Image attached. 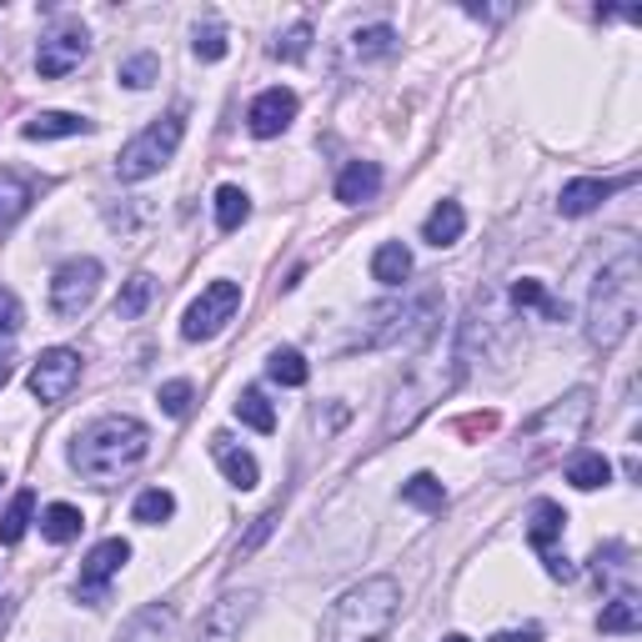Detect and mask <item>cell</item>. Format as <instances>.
Here are the masks:
<instances>
[{
	"label": "cell",
	"mask_w": 642,
	"mask_h": 642,
	"mask_svg": "<svg viewBox=\"0 0 642 642\" xmlns=\"http://www.w3.org/2000/svg\"><path fill=\"white\" fill-rule=\"evenodd\" d=\"M371 276H377L381 286H402L407 276H412V251H407L402 241L377 246V256H371Z\"/></svg>",
	"instance_id": "603a6c76"
},
{
	"label": "cell",
	"mask_w": 642,
	"mask_h": 642,
	"mask_svg": "<svg viewBox=\"0 0 642 642\" xmlns=\"http://www.w3.org/2000/svg\"><path fill=\"white\" fill-rule=\"evenodd\" d=\"M161 76V61H156L151 51L131 55V61H120V86H131V91H146L151 81Z\"/></svg>",
	"instance_id": "836d02e7"
},
{
	"label": "cell",
	"mask_w": 642,
	"mask_h": 642,
	"mask_svg": "<svg viewBox=\"0 0 642 642\" xmlns=\"http://www.w3.org/2000/svg\"><path fill=\"white\" fill-rule=\"evenodd\" d=\"M76 381H81V351L51 347V351H41L31 367V397L35 402H66Z\"/></svg>",
	"instance_id": "8fae6325"
},
{
	"label": "cell",
	"mask_w": 642,
	"mask_h": 642,
	"mask_svg": "<svg viewBox=\"0 0 642 642\" xmlns=\"http://www.w3.org/2000/svg\"><path fill=\"white\" fill-rule=\"evenodd\" d=\"M181 136H186V120L176 116V110H171V116H161V120H151V126H146L136 141L120 146L116 176H120V181H146V176H156L176 156Z\"/></svg>",
	"instance_id": "8992f818"
},
{
	"label": "cell",
	"mask_w": 642,
	"mask_h": 642,
	"mask_svg": "<svg viewBox=\"0 0 642 642\" xmlns=\"http://www.w3.org/2000/svg\"><path fill=\"white\" fill-rule=\"evenodd\" d=\"M442 642H467V638H462V632H452V638H442Z\"/></svg>",
	"instance_id": "ee69618b"
},
{
	"label": "cell",
	"mask_w": 642,
	"mask_h": 642,
	"mask_svg": "<svg viewBox=\"0 0 642 642\" xmlns=\"http://www.w3.org/2000/svg\"><path fill=\"white\" fill-rule=\"evenodd\" d=\"M402 502H412V507H422V512H442L446 507V487L432 477V472H417V477L402 487Z\"/></svg>",
	"instance_id": "f546056e"
},
{
	"label": "cell",
	"mask_w": 642,
	"mask_h": 642,
	"mask_svg": "<svg viewBox=\"0 0 642 642\" xmlns=\"http://www.w3.org/2000/svg\"><path fill=\"white\" fill-rule=\"evenodd\" d=\"M512 302H517V306H543L547 316H562V306L547 302V292H543V282H537V276H523V282L512 286Z\"/></svg>",
	"instance_id": "e575fe53"
},
{
	"label": "cell",
	"mask_w": 642,
	"mask_h": 642,
	"mask_svg": "<svg viewBox=\"0 0 642 642\" xmlns=\"http://www.w3.org/2000/svg\"><path fill=\"white\" fill-rule=\"evenodd\" d=\"M131 562V543L126 537H106L101 547H91V557L81 562V582H76V598L81 602H106V592H110V577L120 572V567Z\"/></svg>",
	"instance_id": "30bf717a"
},
{
	"label": "cell",
	"mask_w": 642,
	"mask_h": 642,
	"mask_svg": "<svg viewBox=\"0 0 642 642\" xmlns=\"http://www.w3.org/2000/svg\"><path fill=\"white\" fill-rule=\"evenodd\" d=\"M397 608H402V588L392 577H367L331 602L327 622H322V642H381L397 622Z\"/></svg>",
	"instance_id": "3957f363"
},
{
	"label": "cell",
	"mask_w": 642,
	"mask_h": 642,
	"mask_svg": "<svg viewBox=\"0 0 642 642\" xmlns=\"http://www.w3.org/2000/svg\"><path fill=\"white\" fill-rule=\"evenodd\" d=\"M306 45H312V25H292V31H286L282 35V41H276L272 45V55H276V61H302V55H306Z\"/></svg>",
	"instance_id": "8d00e7d4"
},
{
	"label": "cell",
	"mask_w": 642,
	"mask_h": 642,
	"mask_svg": "<svg viewBox=\"0 0 642 642\" xmlns=\"http://www.w3.org/2000/svg\"><path fill=\"white\" fill-rule=\"evenodd\" d=\"M567 482H572L577 492H598L612 482V462L602 457V452H577V457L567 462Z\"/></svg>",
	"instance_id": "7402d4cb"
},
{
	"label": "cell",
	"mask_w": 642,
	"mask_h": 642,
	"mask_svg": "<svg viewBox=\"0 0 642 642\" xmlns=\"http://www.w3.org/2000/svg\"><path fill=\"white\" fill-rule=\"evenodd\" d=\"M381 186V171L377 161H351L347 171L337 176V201H347V207H357V201H371Z\"/></svg>",
	"instance_id": "ffe728a7"
},
{
	"label": "cell",
	"mask_w": 642,
	"mask_h": 642,
	"mask_svg": "<svg viewBox=\"0 0 642 642\" xmlns=\"http://www.w3.org/2000/svg\"><path fill=\"white\" fill-rule=\"evenodd\" d=\"M547 572H552V577H562V582H567V577H577V567L567 562V557H547Z\"/></svg>",
	"instance_id": "7bdbcfd3"
},
{
	"label": "cell",
	"mask_w": 642,
	"mask_h": 642,
	"mask_svg": "<svg viewBox=\"0 0 642 642\" xmlns=\"http://www.w3.org/2000/svg\"><path fill=\"white\" fill-rule=\"evenodd\" d=\"M136 523H146V527H156V523H171L176 517V497L166 487H151V492H141L136 497Z\"/></svg>",
	"instance_id": "1f68e13d"
},
{
	"label": "cell",
	"mask_w": 642,
	"mask_h": 642,
	"mask_svg": "<svg viewBox=\"0 0 642 642\" xmlns=\"http://www.w3.org/2000/svg\"><path fill=\"white\" fill-rule=\"evenodd\" d=\"M588 417H592V392H588V387H577V392L557 397L552 407H543V412L523 427V436H517V442H523V467H533V462L562 452L567 442H577L582 427H588Z\"/></svg>",
	"instance_id": "5b68a950"
},
{
	"label": "cell",
	"mask_w": 642,
	"mask_h": 642,
	"mask_svg": "<svg viewBox=\"0 0 642 642\" xmlns=\"http://www.w3.org/2000/svg\"><path fill=\"white\" fill-rule=\"evenodd\" d=\"M462 231H467V211L457 201H436L432 217L422 221V241H432V246H457Z\"/></svg>",
	"instance_id": "e0dca14e"
},
{
	"label": "cell",
	"mask_w": 642,
	"mask_h": 642,
	"mask_svg": "<svg viewBox=\"0 0 642 642\" xmlns=\"http://www.w3.org/2000/svg\"><path fill=\"white\" fill-rule=\"evenodd\" d=\"M81 527H86V517H81V507H71V502H55V507L41 512V537H45V543H76Z\"/></svg>",
	"instance_id": "cb8c5ba5"
},
{
	"label": "cell",
	"mask_w": 642,
	"mask_h": 642,
	"mask_svg": "<svg viewBox=\"0 0 642 642\" xmlns=\"http://www.w3.org/2000/svg\"><path fill=\"white\" fill-rule=\"evenodd\" d=\"M31 512H35V492H15L11 507H6V517H0V543L15 547L25 537V527H31Z\"/></svg>",
	"instance_id": "83f0119b"
},
{
	"label": "cell",
	"mask_w": 642,
	"mask_h": 642,
	"mask_svg": "<svg viewBox=\"0 0 642 642\" xmlns=\"http://www.w3.org/2000/svg\"><path fill=\"white\" fill-rule=\"evenodd\" d=\"M236 306H241V286H236V282H211L207 292H201L197 302H191V312H186L181 337H186V341L217 337V331L227 327L231 316H236Z\"/></svg>",
	"instance_id": "ba28073f"
},
{
	"label": "cell",
	"mask_w": 642,
	"mask_h": 642,
	"mask_svg": "<svg viewBox=\"0 0 642 642\" xmlns=\"http://www.w3.org/2000/svg\"><path fill=\"white\" fill-rule=\"evenodd\" d=\"M197 55L201 61H221V55H227V31H221L217 21L197 25Z\"/></svg>",
	"instance_id": "f35d334b"
},
{
	"label": "cell",
	"mask_w": 642,
	"mask_h": 642,
	"mask_svg": "<svg viewBox=\"0 0 642 642\" xmlns=\"http://www.w3.org/2000/svg\"><path fill=\"white\" fill-rule=\"evenodd\" d=\"M618 186L628 181H598V176H582V181H567L562 186V197H557V211L562 217H588V211H598L602 201L618 191Z\"/></svg>",
	"instance_id": "9a60e30c"
},
{
	"label": "cell",
	"mask_w": 642,
	"mask_h": 642,
	"mask_svg": "<svg viewBox=\"0 0 642 642\" xmlns=\"http://www.w3.org/2000/svg\"><path fill=\"white\" fill-rule=\"evenodd\" d=\"M638 322V251L628 236H612V262L602 256V276L588 302V341L612 351Z\"/></svg>",
	"instance_id": "6da1fadb"
},
{
	"label": "cell",
	"mask_w": 642,
	"mask_h": 642,
	"mask_svg": "<svg viewBox=\"0 0 642 642\" xmlns=\"http://www.w3.org/2000/svg\"><path fill=\"white\" fill-rule=\"evenodd\" d=\"M161 407L171 417H186V407H191V381H166V387H161Z\"/></svg>",
	"instance_id": "ab89813d"
},
{
	"label": "cell",
	"mask_w": 642,
	"mask_h": 642,
	"mask_svg": "<svg viewBox=\"0 0 642 642\" xmlns=\"http://www.w3.org/2000/svg\"><path fill=\"white\" fill-rule=\"evenodd\" d=\"M236 422H246L251 432H276V412H272V402H266V392L246 387V392L236 397Z\"/></svg>",
	"instance_id": "d4e9b609"
},
{
	"label": "cell",
	"mask_w": 642,
	"mask_h": 642,
	"mask_svg": "<svg viewBox=\"0 0 642 642\" xmlns=\"http://www.w3.org/2000/svg\"><path fill=\"white\" fill-rule=\"evenodd\" d=\"M146 452H151V432H146V422H136V417H101V422H91L86 432L76 436L71 462H76V472H86L91 482L106 487V482L126 477Z\"/></svg>",
	"instance_id": "7a4b0ae2"
},
{
	"label": "cell",
	"mask_w": 642,
	"mask_h": 642,
	"mask_svg": "<svg viewBox=\"0 0 642 642\" xmlns=\"http://www.w3.org/2000/svg\"><path fill=\"white\" fill-rule=\"evenodd\" d=\"M492 427H497V417L482 412V417H467V422H462V432H492Z\"/></svg>",
	"instance_id": "b9f144b4"
},
{
	"label": "cell",
	"mask_w": 642,
	"mask_h": 642,
	"mask_svg": "<svg viewBox=\"0 0 642 642\" xmlns=\"http://www.w3.org/2000/svg\"><path fill=\"white\" fill-rule=\"evenodd\" d=\"M211 457L221 462V472H227V482H231V487L251 492V487H256V482H262V467H256V457H251V452H241V446L231 442L227 432H217V436H211Z\"/></svg>",
	"instance_id": "5bb4252c"
},
{
	"label": "cell",
	"mask_w": 642,
	"mask_h": 642,
	"mask_svg": "<svg viewBox=\"0 0 642 642\" xmlns=\"http://www.w3.org/2000/svg\"><path fill=\"white\" fill-rule=\"evenodd\" d=\"M251 612H256V592H221V598L201 612L191 642H241V628L251 622Z\"/></svg>",
	"instance_id": "9c48e42d"
},
{
	"label": "cell",
	"mask_w": 642,
	"mask_h": 642,
	"mask_svg": "<svg viewBox=\"0 0 642 642\" xmlns=\"http://www.w3.org/2000/svg\"><path fill=\"white\" fill-rule=\"evenodd\" d=\"M246 217H251V197H246V191H241V186H221V191H217V227L221 231H236Z\"/></svg>",
	"instance_id": "4dcf8cb0"
},
{
	"label": "cell",
	"mask_w": 642,
	"mask_h": 642,
	"mask_svg": "<svg viewBox=\"0 0 642 642\" xmlns=\"http://www.w3.org/2000/svg\"><path fill=\"white\" fill-rule=\"evenodd\" d=\"M101 292V262L96 256H71L61 272L51 276V312L55 316H81Z\"/></svg>",
	"instance_id": "52a82bcc"
},
{
	"label": "cell",
	"mask_w": 642,
	"mask_h": 642,
	"mask_svg": "<svg viewBox=\"0 0 642 642\" xmlns=\"http://www.w3.org/2000/svg\"><path fill=\"white\" fill-rule=\"evenodd\" d=\"M276 517H282V507L262 512V517H256V527H251V533H246V537H241V543H236V557H251V552H256V547H262V543H266V537H272Z\"/></svg>",
	"instance_id": "74e56055"
},
{
	"label": "cell",
	"mask_w": 642,
	"mask_h": 642,
	"mask_svg": "<svg viewBox=\"0 0 642 642\" xmlns=\"http://www.w3.org/2000/svg\"><path fill=\"white\" fill-rule=\"evenodd\" d=\"M292 120H296V96H292V91H282V86L262 91V96L251 101V110H246L251 136H262V141L282 136L286 126H292Z\"/></svg>",
	"instance_id": "4fadbf2b"
},
{
	"label": "cell",
	"mask_w": 642,
	"mask_h": 642,
	"mask_svg": "<svg viewBox=\"0 0 642 642\" xmlns=\"http://www.w3.org/2000/svg\"><path fill=\"white\" fill-rule=\"evenodd\" d=\"M492 642H543V628H523V632H497Z\"/></svg>",
	"instance_id": "60d3db41"
},
{
	"label": "cell",
	"mask_w": 642,
	"mask_h": 642,
	"mask_svg": "<svg viewBox=\"0 0 642 642\" xmlns=\"http://www.w3.org/2000/svg\"><path fill=\"white\" fill-rule=\"evenodd\" d=\"M392 41H397L392 25H367V31L351 35V55H357V61H371V55H387V51H392Z\"/></svg>",
	"instance_id": "d6a6232c"
},
{
	"label": "cell",
	"mask_w": 642,
	"mask_h": 642,
	"mask_svg": "<svg viewBox=\"0 0 642 642\" xmlns=\"http://www.w3.org/2000/svg\"><path fill=\"white\" fill-rule=\"evenodd\" d=\"M25 327V306L11 286H0V337H15Z\"/></svg>",
	"instance_id": "d590c367"
},
{
	"label": "cell",
	"mask_w": 642,
	"mask_h": 642,
	"mask_svg": "<svg viewBox=\"0 0 642 642\" xmlns=\"http://www.w3.org/2000/svg\"><path fill=\"white\" fill-rule=\"evenodd\" d=\"M462 371H467V357H462V351H452L446 361L417 357L412 367L402 371V381H397L392 402H387V417H381V436L412 432V427L427 417V407H436L446 392H452V387H457Z\"/></svg>",
	"instance_id": "277c9868"
},
{
	"label": "cell",
	"mask_w": 642,
	"mask_h": 642,
	"mask_svg": "<svg viewBox=\"0 0 642 642\" xmlns=\"http://www.w3.org/2000/svg\"><path fill=\"white\" fill-rule=\"evenodd\" d=\"M562 527H567V512L557 507V502H533V512H527V543L537 547V552H547V547L562 537Z\"/></svg>",
	"instance_id": "d6986e66"
},
{
	"label": "cell",
	"mask_w": 642,
	"mask_h": 642,
	"mask_svg": "<svg viewBox=\"0 0 642 642\" xmlns=\"http://www.w3.org/2000/svg\"><path fill=\"white\" fill-rule=\"evenodd\" d=\"M598 628H602V632H638V628H642V602L632 598V592H622V598H612L608 608H602Z\"/></svg>",
	"instance_id": "484cf974"
},
{
	"label": "cell",
	"mask_w": 642,
	"mask_h": 642,
	"mask_svg": "<svg viewBox=\"0 0 642 642\" xmlns=\"http://www.w3.org/2000/svg\"><path fill=\"white\" fill-rule=\"evenodd\" d=\"M31 186L21 181V176H0V236H11L15 231V221L31 211Z\"/></svg>",
	"instance_id": "44dd1931"
},
{
	"label": "cell",
	"mask_w": 642,
	"mask_h": 642,
	"mask_svg": "<svg viewBox=\"0 0 642 642\" xmlns=\"http://www.w3.org/2000/svg\"><path fill=\"white\" fill-rule=\"evenodd\" d=\"M171 632H176V608L151 602V608H141L120 628V642H171Z\"/></svg>",
	"instance_id": "2e32d148"
},
{
	"label": "cell",
	"mask_w": 642,
	"mask_h": 642,
	"mask_svg": "<svg viewBox=\"0 0 642 642\" xmlns=\"http://www.w3.org/2000/svg\"><path fill=\"white\" fill-rule=\"evenodd\" d=\"M86 51H91L86 31H81V25H61V31L41 35V51H35V71H41L45 81H61V76H71V71H76L81 61H86Z\"/></svg>",
	"instance_id": "7c38bea8"
},
{
	"label": "cell",
	"mask_w": 642,
	"mask_h": 642,
	"mask_svg": "<svg viewBox=\"0 0 642 642\" xmlns=\"http://www.w3.org/2000/svg\"><path fill=\"white\" fill-rule=\"evenodd\" d=\"M266 377L282 381V387H302V381H306V357L296 347H276L272 357H266Z\"/></svg>",
	"instance_id": "f1b7e54d"
},
{
	"label": "cell",
	"mask_w": 642,
	"mask_h": 642,
	"mask_svg": "<svg viewBox=\"0 0 642 642\" xmlns=\"http://www.w3.org/2000/svg\"><path fill=\"white\" fill-rule=\"evenodd\" d=\"M151 296H156V282L146 272H136L131 282H126V292L116 296V322H136V316L151 306Z\"/></svg>",
	"instance_id": "4316f807"
},
{
	"label": "cell",
	"mask_w": 642,
	"mask_h": 642,
	"mask_svg": "<svg viewBox=\"0 0 642 642\" xmlns=\"http://www.w3.org/2000/svg\"><path fill=\"white\" fill-rule=\"evenodd\" d=\"M91 120L71 116V110H41L35 120H25V141H61V136H86Z\"/></svg>",
	"instance_id": "ac0fdd59"
}]
</instances>
